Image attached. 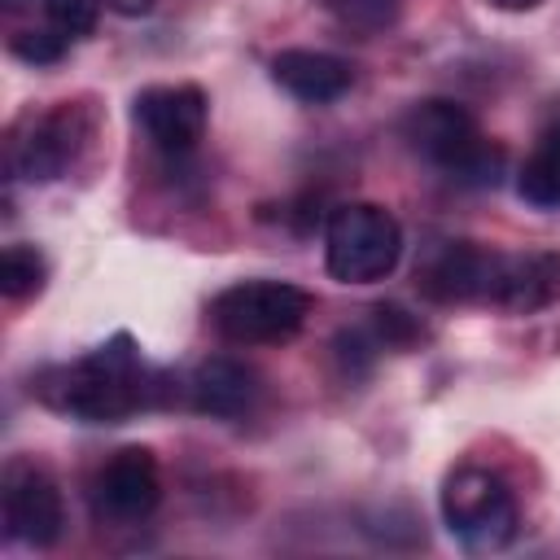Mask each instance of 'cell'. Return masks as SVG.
<instances>
[{"label": "cell", "mask_w": 560, "mask_h": 560, "mask_svg": "<svg viewBox=\"0 0 560 560\" xmlns=\"http://www.w3.org/2000/svg\"><path fill=\"white\" fill-rule=\"evenodd\" d=\"M442 521L468 551H499L516 538V494L481 464H459L442 481Z\"/></svg>", "instance_id": "obj_5"}, {"label": "cell", "mask_w": 560, "mask_h": 560, "mask_svg": "<svg viewBox=\"0 0 560 560\" xmlns=\"http://www.w3.org/2000/svg\"><path fill=\"white\" fill-rule=\"evenodd\" d=\"M66 48H70V39L57 35L48 22L35 26V31H13V35H9V52H13L18 61H26V66H52V61L66 57Z\"/></svg>", "instance_id": "obj_18"}, {"label": "cell", "mask_w": 560, "mask_h": 560, "mask_svg": "<svg viewBox=\"0 0 560 560\" xmlns=\"http://www.w3.org/2000/svg\"><path fill=\"white\" fill-rule=\"evenodd\" d=\"M402 140L459 188H494L508 166V149L494 144L477 118L446 96L416 101L402 114Z\"/></svg>", "instance_id": "obj_2"}, {"label": "cell", "mask_w": 560, "mask_h": 560, "mask_svg": "<svg viewBox=\"0 0 560 560\" xmlns=\"http://www.w3.org/2000/svg\"><path fill=\"white\" fill-rule=\"evenodd\" d=\"M131 118L140 131L171 158H184L201 144L206 122H210V101L197 83H153L140 88L131 101Z\"/></svg>", "instance_id": "obj_8"}, {"label": "cell", "mask_w": 560, "mask_h": 560, "mask_svg": "<svg viewBox=\"0 0 560 560\" xmlns=\"http://www.w3.org/2000/svg\"><path fill=\"white\" fill-rule=\"evenodd\" d=\"M560 302V249H499L486 306L534 315Z\"/></svg>", "instance_id": "obj_10"}, {"label": "cell", "mask_w": 560, "mask_h": 560, "mask_svg": "<svg viewBox=\"0 0 560 560\" xmlns=\"http://www.w3.org/2000/svg\"><path fill=\"white\" fill-rule=\"evenodd\" d=\"M0 503H4V534L13 542H26V547H52L66 529V503H61V490L57 481L31 464V459H13L4 468V490H0Z\"/></svg>", "instance_id": "obj_7"}, {"label": "cell", "mask_w": 560, "mask_h": 560, "mask_svg": "<svg viewBox=\"0 0 560 560\" xmlns=\"http://www.w3.org/2000/svg\"><path fill=\"white\" fill-rule=\"evenodd\" d=\"M324 13H332L341 26L350 31H363V35H376V31H389L398 18H402V0H315Z\"/></svg>", "instance_id": "obj_16"}, {"label": "cell", "mask_w": 560, "mask_h": 560, "mask_svg": "<svg viewBox=\"0 0 560 560\" xmlns=\"http://www.w3.org/2000/svg\"><path fill=\"white\" fill-rule=\"evenodd\" d=\"M44 284H48V258L35 245L13 241L0 249V293L9 302H26V298L44 293Z\"/></svg>", "instance_id": "obj_15"}, {"label": "cell", "mask_w": 560, "mask_h": 560, "mask_svg": "<svg viewBox=\"0 0 560 560\" xmlns=\"http://www.w3.org/2000/svg\"><path fill=\"white\" fill-rule=\"evenodd\" d=\"M254 398H258V376L241 359L214 354V359H201L192 368V376H188V402L201 416L236 420V416H245L254 407Z\"/></svg>", "instance_id": "obj_13"}, {"label": "cell", "mask_w": 560, "mask_h": 560, "mask_svg": "<svg viewBox=\"0 0 560 560\" xmlns=\"http://www.w3.org/2000/svg\"><path fill=\"white\" fill-rule=\"evenodd\" d=\"M271 79L302 105H332L350 92L354 66L324 48H280L271 57Z\"/></svg>", "instance_id": "obj_12"}, {"label": "cell", "mask_w": 560, "mask_h": 560, "mask_svg": "<svg viewBox=\"0 0 560 560\" xmlns=\"http://www.w3.org/2000/svg\"><path fill=\"white\" fill-rule=\"evenodd\" d=\"M105 9H114V13H122V18H144L158 0H101Z\"/></svg>", "instance_id": "obj_20"}, {"label": "cell", "mask_w": 560, "mask_h": 560, "mask_svg": "<svg viewBox=\"0 0 560 560\" xmlns=\"http://www.w3.org/2000/svg\"><path fill=\"white\" fill-rule=\"evenodd\" d=\"M402 258V228L376 201H346L324 223V267L341 284H376Z\"/></svg>", "instance_id": "obj_4"}, {"label": "cell", "mask_w": 560, "mask_h": 560, "mask_svg": "<svg viewBox=\"0 0 560 560\" xmlns=\"http://www.w3.org/2000/svg\"><path fill=\"white\" fill-rule=\"evenodd\" d=\"M79 140H83V127H79L74 105H57V109L31 118L26 136L13 140L9 166H13V175L26 179V184H48V179H57V175L74 162Z\"/></svg>", "instance_id": "obj_11"}, {"label": "cell", "mask_w": 560, "mask_h": 560, "mask_svg": "<svg viewBox=\"0 0 560 560\" xmlns=\"http://www.w3.org/2000/svg\"><path fill=\"white\" fill-rule=\"evenodd\" d=\"M368 332L376 337L381 350H411L416 341H424V328L411 311H402L398 302H376L372 306V319H368Z\"/></svg>", "instance_id": "obj_17"}, {"label": "cell", "mask_w": 560, "mask_h": 560, "mask_svg": "<svg viewBox=\"0 0 560 560\" xmlns=\"http://www.w3.org/2000/svg\"><path fill=\"white\" fill-rule=\"evenodd\" d=\"M494 254L490 245L477 241H438L424 262L416 267V289L420 298L438 302V306H464V302H481L490 298V276H494Z\"/></svg>", "instance_id": "obj_9"}, {"label": "cell", "mask_w": 560, "mask_h": 560, "mask_svg": "<svg viewBox=\"0 0 560 560\" xmlns=\"http://www.w3.org/2000/svg\"><path fill=\"white\" fill-rule=\"evenodd\" d=\"M494 9H503V13H529V9H538L542 0H490Z\"/></svg>", "instance_id": "obj_21"}, {"label": "cell", "mask_w": 560, "mask_h": 560, "mask_svg": "<svg viewBox=\"0 0 560 560\" xmlns=\"http://www.w3.org/2000/svg\"><path fill=\"white\" fill-rule=\"evenodd\" d=\"M516 192L538 210H560V122L542 131V140L516 171Z\"/></svg>", "instance_id": "obj_14"}, {"label": "cell", "mask_w": 560, "mask_h": 560, "mask_svg": "<svg viewBox=\"0 0 560 560\" xmlns=\"http://www.w3.org/2000/svg\"><path fill=\"white\" fill-rule=\"evenodd\" d=\"M311 293L289 280H236L210 298V328L232 346H280L302 332Z\"/></svg>", "instance_id": "obj_3"}, {"label": "cell", "mask_w": 560, "mask_h": 560, "mask_svg": "<svg viewBox=\"0 0 560 560\" xmlns=\"http://www.w3.org/2000/svg\"><path fill=\"white\" fill-rule=\"evenodd\" d=\"M162 503V468L149 446L114 451L92 477V512L109 525H136Z\"/></svg>", "instance_id": "obj_6"}, {"label": "cell", "mask_w": 560, "mask_h": 560, "mask_svg": "<svg viewBox=\"0 0 560 560\" xmlns=\"http://www.w3.org/2000/svg\"><path fill=\"white\" fill-rule=\"evenodd\" d=\"M153 389L158 385H149V368L140 363V350L127 332L109 337L74 363L35 376L39 402L83 424H118L144 411L153 402Z\"/></svg>", "instance_id": "obj_1"}, {"label": "cell", "mask_w": 560, "mask_h": 560, "mask_svg": "<svg viewBox=\"0 0 560 560\" xmlns=\"http://www.w3.org/2000/svg\"><path fill=\"white\" fill-rule=\"evenodd\" d=\"M96 13H101V0H44V22L66 39L92 35Z\"/></svg>", "instance_id": "obj_19"}]
</instances>
